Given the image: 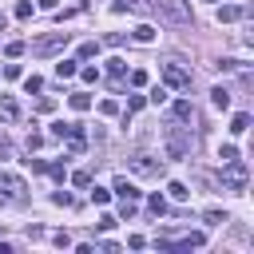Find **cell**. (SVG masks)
I'll return each mask as SVG.
<instances>
[{"label": "cell", "mask_w": 254, "mask_h": 254, "mask_svg": "<svg viewBox=\"0 0 254 254\" xmlns=\"http://www.w3.org/2000/svg\"><path fill=\"white\" fill-rule=\"evenodd\" d=\"M163 143H167V155H171V159H187L190 147H194V135H190V127H183L179 119H171V123L163 127Z\"/></svg>", "instance_id": "6da1fadb"}, {"label": "cell", "mask_w": 254, "mask_h": 254, "mask_svg": "<svg viewBox=\"0 0 254 254\" xmlns=\"http://www.w3.org/2000/svg\"><path fill=\"white\" fill-rule=\"evenodd\" d=\"M67 40H71V32H48V36H40V40H32V56H40V60H48V56H56V52H64V48H67Z\"/></svg>", "instance_id": "7a4b0ae2"}, {"label": "cell", "mask_w": 254, "mask_h": 254, "mask_svg": "<svg viewBox=\"0 0 254 254\" xmlns=\"http://www.w3.org/2000/svg\"><path fill=\"white\" fill-rule=\"evenodd\" d=\"M0 202H12V206L28 202V187H24V179H16V175L0 171Z\"/></svg>", "instance_id": "3957f363"}, {"label": "cell", "mask_w": 254, "mask_h": 254, "mask_svg": "<svg viewBox=\"0 0 254 254\" xmlns=\"http://www.w3.org/2000/svg\"><path fill=\"white\" fill-rule=\"evenodd\" d=\"M151 12H159L167 24H190V12L183 8V0H151Z\"/></svg>", "instance_id": "277c9868"}, {"label": "cell", "mask_w": 254, "mask_h": 254, "mask_svg": "<svg viewBox=\"0 0 254 254\" xmlns=\"http://www.w3.org/2000/svg\"><path fill=\"white\" fill-rule=\"evenodd\" d=\"M127 167H131L135 175H147V179H159V175H163V159H155V155H147V151H135V155L127 159Z\"/></svg>", "instance_id": "5b68a950"}, {"label": "cell", "mask_w": 254, "mask_h": 254, "mask_svg": "<svg viewBox=\"0 0 254 254\" xmlns=\"http://www.w3.org/2000/svg\"><path fill=\"white\" fill-rule=\"evenodd\" d=\"M222 187H226V190H246V163H242V159L222 163Z\"/></svg>", "instance_id": "8992f818"}, {"label": "cell", "mask_w": 254, "mask_h": 254, "mask_svg": "<svg viewBox=\"0 0 254 254\" xmlns=\"http://www.w3.org/2000/svg\"><path fill=\"white\" fill-rule=\"evenodd\" d=\"M163 83L167 87H190V71L179 64H163Z\"/></svg>", "instance_id": "52a82bcc"}, {"label": "cell", "mask_w": 254, "mask_h": 254, "mask_svg": "<svg viewBox=\"0 0 254 254\" xmlns=\"http://www.w3.org/2000/svg\"><path fill=\"white\" fill-rule=\"evenodd\" d=\"M111 12H135V16H151V0H115Z\"/></svg>", "instance_id": "ba28073f"}, {"label": "cell", "mask_w": 254, "mask_h": 254, "mask_svg": "<svg viewBox=\"0 0 254 254\" xmlns=\"http://www.w3.org/2000/svg\"><path fill=\"white\" fill-rule=\"evenodd\" d=\"M20 119V103L12 95H0V123H16Z\"/></svg>", "instance_id": "9c48e42d"}, {"label": "cell", "mask_w": 254, "mask_h": 254, "mask_svg": "<svg viewBox=\"0 0 254 254\" xmlns=\"http://www.w3.org/2000/svg\"><path fill=\"white\" fill-rule=\"evenodd\" d=\"M83 147H87V139H83V127L75 123L71 135H67V155H83Z\"/></svg>", "instance_id": "30bf717a"}, {"label": "cell", "mask_w": 254, "mask_h": 254, "mask_svg": "<svg viewBox=\"0 0 254 254\" xmlns=\"http://www.w3.org/2000/svg\"><path fill=\"white\" fill-rule=\"evenodd\" d=\"M242 16H246L242 4H222L218 8V24H230V20H242Z\"/></svg>", "instance_id": "8fae6325"}, {"label": "cell", "mask_w": 254, "mask_h": 254, "mask_svg": "<svg viewBox=\"0 0 254 254\" xmlns=\"http://www.w3.org/2000/svg\"><path fill=\"white\" fill-rule=\"evenodd\" d=\"M171 119H179V123L194 119V107H190V99H175V107H171Z\"/></svg>", "instance_id": "7c38bea8"}, {"label": "cell", "mask_w": 254, "mask_h": 254, "mask_svg": "<svg viewBox=\"0 0 254 254\" xmlns=\"http://www.w3.org/2000/svg\"><path fill=\"white\" fill-rule=\"evenodd\" d=\"M115 194H119V198H135V202H139V194H143V190H139L135 183H127V179H115Z\"/></svg>", "instance_id": "4fadbf2b"}, {"label": "cell", "mask_w": 254, "mask_h": 254, "mask_svg": "<svg viewBox=\"0 0 254 254\" xmlns=\"http://www.w3.org/2000/svg\"><path fill=\"white\" fill-rule=\"evenodd\" d=\"M123 71H127V60H119V56H111V60H107V75H111V79L119 83V79H123Z\"/></svg>", "instance_id": "5bb4252c"}, {"label": "cell", "mask_w": 254, "mask_h": 254, "mask_svg": "<svg viewBox=\"0 0 254 254\" xmlns=\"http://www.w3.org/2000/svg\"><path fill=\"white\" fill-rule=\"evenodd\" d=\"M210 103H214L218 111H226V107H230V91H226V87H210Z\"/></svg>", "instance_id": "9a60e30c"}, {"label": "cell", "mask_w": 254, "mask_h": 254, "mask_svg": "<svg viewBox=\"0 0 254 254\" xmlns=\"http://www.w3.org/2000/svg\"><path fill=\"white\" fill-rule=\"evenodd\" d=\"M75 71H79V64H75V60H60V64H56V75H60V79H71Z\"/></svg>", "instance_id": "2e32d148"}, {"label": "cell", "mask_w": 254, "mask_h": 254, "mask_svg": "<svg viewBox=\"0 0 254 254\" xmlns=\"http://www.w3.org/2000/svg\"><path fill=\"white\" fill-rule=\"evenodd\" d=\"M67 103H71L75 111H87V107H91V95H87V91H71V95H67Z\"/></svg>", "instance_id": "e0dca14e"}, {"label": "cell", "mask_w": 254, "mask_h": 254, "mask_svg": "<svg viewBox=\"0 0 254 254\" xmlns=\"http://www.w3.org/2000/svg\"><path fill=\"white\" fill-rule=\"evenodd\" d=\"M230 131H234V135H246V131H250V115H246V111H238V115L230 119Z\"/></svg>", "instance_id": "ac0fdd59"}, {"label": "cell", "mask_w": 254, "mask_h": 254, "mask_svg": "<svg viewBox=\"0 0 254 254\" xmlns=\"http://www.w3.org/2000/svg\"><path fill=\"white\" fill-rule=\"evenodd\" d=\"M147 210H151L155 218H159V214H167V198H163V194H151V198H147Z\"/></svg>", "instance_id": "d6986e66"}, {"label": "cell", "mask_w": 254, "mask_h": 254, "mask_svg": "<svg viewBox=\"0 0 254 254\" xmlns=\"http://www.w3.org/2000/svg\"><path fill=\"white\" fill-rule=\"evenodd\" d=\"M131 36H135L139 44H151V40H155V28H151V24H139V28L131 32Z\"/></svg>", "instance_id": "ffe728a7"}, {"label": "cell", "mask_w": 254, "mask_h": 254, "mask_svg": "<svg viewBox=\"0 0 254 254\" xmlns=\"http://www.w3.org/2000/svg\"><path fill=\"white\" fill-rule=\"evenodd\" d=\"M71 127H75V123H64V119H56V123H52V139H67V135H71Z\"/></svg>", "instance_id": "44dd1931"}, {"label": "cell", "mask_w": 254, "mask_h": 254, "mask_svg": "<svg viewBox=\"0 0 254 254\" xmlns=\"http://www.w3.org/2000/svg\"><path fill=\"white\" fill-rule=\"evenodd\" d=\"M167 190H171V198H175V202H187V198H190V190H187L183 183H171Z\"/></svg>", "instance_id": "7402d4cb"}, {"label": "cell", "mask_w": 254, "mask_h": 254, "mask_svg": "<svg viewBox=\"0 0 254 254\" xmlns=\"http://www.w3.org/2000/svg\"><path fill=\"white\" fill-rule=\"evenodd\" d=\"M91 56H99V44H95V40L79 44V60H91Z\"/></svg>", "instance_id": "603a6c76"}, {"label": "cell", "mask_w": 254, "mask_h": 254, "mask_svg": "<svg viewBox=\"0 0 254 254\" xmlns=\"http://www.w3.org/2000/svg\"><path fill=\"white\" fill-rule=\"evenodd\" d=\"M24 91H28V95L44 91V79H40V75H28V79H24Z\"/></svg>", "instance_id": "cb8c5ba5"}, {"label": "cell", "mask_w": 254, "mask_h": 254, "mask_svg": "<svg viewBox=\"0 0 254 254\" xmlns=\"http://www.w3.org/2000/svg\"><path fill=\"white\" fill-rule=\"evenodd\" d=\"M218 159H222V163L238 159V147H234V143H222V147H218Z\"/></svg>", "instance_id": "d4e9b609"}, {"label": "cell", "mask_w": 254, "mask_h": 254, "mask_svg": "<svg viewBox=\"0 0 254 254\" xmlns=\"http://www.w3.org/2000/svg\"><path fill=\"white\" fill-rule=\"evenodd\" d=\"M75 75H83V83H99V71H95V67H91V64H87V67H79V71H75Z\"/></svg>", "instance_id": "484cf974"}, {"label": "cell", "mask_w": 254, "mask_h": 254, "mask_svg": "<svg viewBox=\"0 0 254 254\" xmlns=\"http://www.w3.org/2000/svg\"><path fill=\"white\" fill-rule=\"evenodd\" d=\"M147 79H151V75H147L143 67H135V71H131V87H147Z\"/></svg>", "instance_id": "4316f807"}, {"label": "cell", "mask_w": 254, "mask_h": 254, "mask_svg": "<svg viewBox=\"0 0 254 254\" xmlns=\"http://www.w3.org/2000/svg\"><path fill=\"white\" fill-rule=\"evenodd\" d=\"M218 222H230L226 210H206V226H218Z\"/></svg>", "instance_id": "83f0119b"}, {"label": "cell", "mask_w": 254, "mask_h": 254, "mask_svg": "<svg viewBox=\"0 0 254 254\" xmlns=\"http://www.w3.org/2000/svg\"><path fill=\"white\" fill-rule=\"evenodd\" d=\"M71 183H75V187H91V171H75Z\"/></svg>", "instance_id": "f1b7e54d"}, {"label": "cell", "mask_w": 254, "mask_h": 254, "mask_svg": "<svg viewBox=\"0 0 254 254\" xmlns=\"http://www.w3.org/2000/svg\"><path fill=\"white\" fill-rule=\"evenodd\" d=\"M52 202H56V206H71V202H75V198H71V194H67V190H56V194H52Z\"/></svg>", "instance_id": "f546056e"}, {"label": "cell", "mask_w": 254, "mask_h": 254, "mask_svg": "<svg viewBox=\"0 0 254 254\" xmlns=\"http://www.w3.org/2000/svg\"><path fill=\"white\" fill-rule=\"evenodd\" d=\"M16 16L28 20V16H32V0H20V4H16Z\"/></svg>", "instance_id": "4dcf8cb0"}, {"label": "cell", "mask_w": 254, "mask_h": 254, "mask_svg": "<svg viewBox=\"0 0 254 254\" xmlns=\"http://www.w3.org/2000/svg\"><path fill=\"white\" fill-rule=\"evenodd\" d=\"M4 52H8V60H16V56H20V52H24V40H12V44H8V48H4Z\"/></svg>", "instance_id": "1f68e13d"}, {"label": "cell", "mask_w": 254, "mask_h": 254, "mask_svg": "<svg viewBox=\"0 0 254 254\" xmlns=\"http://www.w3.org/2000/svg\"><path fill=\"white\" fill-rule=\"evenodd\" d=\"M99 111H103V115H119V103H115V99H103Z\"/></svg>", "instance_id": "d6a6232c"}, {"label": "cell", "mask_w": 254, "mask_h": 254, "mask_svg": "<svg viewBox=\"0 0 254 254\" xmlns=\"http://www.w3.org/2000/svg\"><path fill=\"white\" fill-rule=\"evenodd\" d=\"M44 175H52V179H64V159H60V163H48V171H44Z\"/></svg>", "instance_id": "836d02e7"}, {"label": "cell", "mask_w": 254, "mask_h": 254, "mask_svg": "<svg viewBox=\"0 0 254 254\" xmlns=\"http://www.w3.org/2000/svg\"><path fill=\"white\" fill-rule=\"evenodd\" d=\"M107 198H111V190H103V187H95V190H91V202H99V206H103Z\"/></svg>", "instance_id": "e575fe53"}, {"label": "cell", "mask_w": 254, "mask_h": 254, "mask_svg": "<svg viewBox=\"0 0 254 254\" xmlns=\"http://www.w3.org/2000/svg\"><path fill=\"white\" fill-rule=\"evenodd\" d=\"M119 214L131 218V214H135V198H123V202H119Z\"/></svg>", "instance_id": "d590c367"}, {"label": "cell", "mask_w": 254, "mask_h": 254, "mask_svg": "<svg viewBox=\"0 0 254 254\" xmlns=\"http://www.w3.org/2000/svg\"><path fill=\"white\" fill-rule=\"evenodd\" d=\"M143 103H147V99H143V95H131V99H127V115H131V111H139V107H143Z\"/></svg>", "instance_id": "8d00e7d4"}, {"label": "cell", "mask_w": 254, "mask_h": 254, "mask_svg": "<svg viewBox=\"0 0 254 254\" xmlns=\"http://www.w3.org/2000/svg\"><path fill=\"white\" fill-rule=\"evenodd\" d=\"M52 238H56V246H71V234H67V230H56Z\"/></svg>", "instance_id": "74e56055"}, {"label": "cell", "mask_w": 254, "mask_h": 254, "mask_svg": "<svg viewBox=\"0 0 254 254\" xmlns=\"http://www.w3.org/2000/svg\"><path fill=\"white\" fill-rule=\"evenodd\" d=\"M147 99H151V103H163V99H167V87H155V91H151Z\"/></svg>", "instance_id": "f35d334b"}, {"label": "cell", "mask_w": 254, "mask_h": 254, "mask_svg": "<svg viewBox=\"0 0 254 254\" xmlns=\"http://www.w3.org/2000/svg\"><path fill=\"white\" fill-rule=\"evenodd\" d=\"M36 111H56V99H48V95H44V99L36 103Z\"/></svg>", "instance_id": "ab89813d"}, {"label": "cell", "mask_w": 254, "mask_h": 254, "mask_svg": "<svg viewBox=\"0 0 254 254\" xmlns=\"http://www.w3.org/2000/svg\"><path fill=\"white\" fill-rule=\"evenodd\" d=\"M28 167H32V171H40V175H44V171H48V159H28Z\"/></svg>", "instance_id": "60d3db41"}, {"label": "cell", "mask_w": 254, "mask_h": 254, "mask_svg": "<svg viewBox=\"0 0 254 254\" xmlns=\"http://www.w3.org/2000/svg\"><path fill=\"white\" fill-rule=\"evenodd\" d=\"M143 242H147L143 234H131V238H127V246H131V250H143Z\"/></svg>", "instance_id": "b9f144b4"}, {"label": "cell", "mask_w": 254, "mask_h": 254, "mask_svg": "<svg viewBox=\"0 0 254 254\" xmlns=\"http://www.w3.org/2000/svg\"><path fill=\"white\" fill-rule=\"evenodd\" d=\"M56 4H60V0H40V8H56Z\"/></svg>", "instance_id": "7bdbcfd3"}, {"label": "cell", "mask_w": 254, "mask_h": 254, "mask_svg": "<svg viewBox=\"0 0 254 254\" xmlns=\"http://www.w3.org/2000/svg\"><path fill=\"white\" fill-rule=\"evenodd\" d=\"M4 24H8V20H4V12H0V32H4Z\"/></svg>", "instance_id": "ee69618b"}]
</instances>
